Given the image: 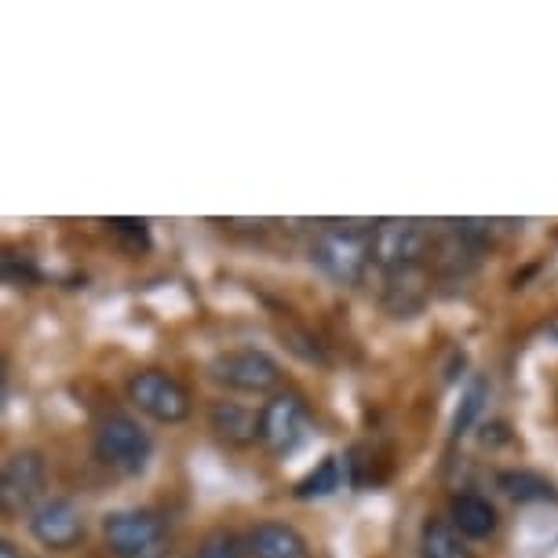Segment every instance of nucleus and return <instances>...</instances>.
<instances>
[{"mask_svg": "<svg viewBox=\"0 0 558 558\" xmlns=\"http://www.w3.org/2000/svg\"><path fill=\"white\" fill-rule=\"evenodd\" d=\"M311 259L318 263L325 278L340 281V286H357L373 263V230L347 223L322 227L311 241Z\"/></svg>", "mask_w": 558, "mask_h": 558, "instance_id": "obj_1", "label": "nucleus"}, {"mask_svg": "<svg viewBox=\"0 0 558 558\" xmlns=\"http://www.w3.org/2000/svg\"><path fill=\"white\" fill-rule=\"evenodd\" d=\"M96 457L118 475H143L154 457V438L129 413H110L96 427Z\"/></svg>", "mask_w": 558, "mask_h": 558, "instance_id": "obj_2", "label": "nucleus"}, {"mask_svg": "<svg viewBox=\"0 0 558 558\" xmlns=\"http://www.w3.org/2000/svg\"><path fill=\"white\" fill-rule=\"evenodd\" d=\"M102 541L113 558H165L168 525L161 514L146 508L110 511L102 519Z\"/></svg>", "mask_w": 558, "mask_h": 558, "instance_id": "obj_3", "label": "nucleus"}, {"mask_svg": "<svg viewBox=\"0 0 558 558\" xmlns=\"http://www.w3.org/2000/svg\"><path fill=\"white\" fill-rule=\"evenodd\" d=\"M129 402L157 424H183L191 416V391L165 368H140L124 384Z\"/></svg>", "mask_w": 558, "mask_h": 558, "instance_id": "obj_4", "label": "nucleus"}, {"mask_svg": "<svg viewBox=\"0 0 558 558\" xmlns=\"http://www.w3.org/2000/svg\"><path fill=\"white\" fill-rule=\"evenodd\" d=\"M208 376L238 395H267L281 384V365L256 347H234L208 362Z\"/></svg>", "mask_w": 558, "mask_h": 558, "instance_id": "obj_5", "label": "nucleus"}, {"mask_svg": "<svg viewBox=\"0 0 558 558\" xmlns=\"http://www.w3.org/2000/svg\"><path fill=\"white\" fill-rule=\"evenodd\" d=\"M311 427L307 405H303L300 395L281 391L274 395L267 405L259 409V441L267 446L274 457H289L303 446Z\"/></svg>", "mask_w": 558, "mask_h": 558, "instance_id": "obj_6", "label": "nucleus"}, {"mask_svg": "<svg viewBox=\"0 0 558 558\" xmlns=\"http://www.w3.org/2000/svg\"><path fill=\"white\" fill-rule=\"evenodd\" d=\"M427 248L424 227L413 219H380L373 227V263L387 274L413 270Z\"/></svg>", "mask_w": 558, "mask_h": 558, "instance_id": "obj_7", "label": "nucleus"}, {"mask_svg": "<svg viewBox=\"0 0 558 558\" xmlns=\"http://www.w3.org/2000/svg\"><path fill=\"white\" fill-rule=\"evenodd\" d=\"M29 533L48 551H70L84 536V511L70 497H45L29 511Z\"/></svg>", "mask_w": 558, "mask_h": 558, "instance_id": "obj_8", "label": "nucleus"}, {"mask_svg": "<svg viewBox=\"0 0 558 558\" xmlns=\"http://www.w3.org/2000/svg\"><path fill=\"white\" fill-rule=\"evenodd\" d=\"M48 482V463L37 449H19L4 460V475H0V500L8 511L29 508ZM37 508V504H34Z\"/></svg>", "mask_w": 558, "mask_h": 558, "instance_id": "obj_9", "label": "nucleus"}, {"mask_svg": "<svg viewBox=\"0 0 558 558\" xmlns=\"http://www.w3.org/2000/svg\"><path fill=\"white\" fill-rule=\"evenodd\" d=\"M248 558H311L307 536H303L296 525L267 519L256 522L245 536Z\"/></svg>", "mask_w": 558, "mask_h": 558, "instance_id": "obj_10", "label": "nucleus"}, {"mask_svg": "<svg viewBox=\"0 0 558 558\" xmlns=\"http://www.w3.org/2000/svg\"><path fill=\"white\" fill-rule=\"evenodd\" d=\"M449 522L468 536V541H489L500 525L497 508L482 493H457L449 500Z\"/></svg>", "mask_w": 558, "mask_h": 558, "instance_id": "obj_11", "label": "nucleus"}, {"mask_svg": "<svg viewBox=\"0 0 558 558\" xmlns=\"http://www.w3.org/2000/svg\"><path fill=\"white\" fill-rule=\"evenodd\" d=\"M208 424L230 446H252V441H259V413H252L241 402H216L208 409Z\"/></svg>", "mask_w": 558, "mask_h": 558, "instance_id": "obj_12", "label": "nucleus"}, {"mask_svg": "<svg viewBox=\"0 0 558 558\" xmlns=\"http://www.w3.org/2000/svg\"><path fill=\"white\" fill-rule=\"evenodd\" d=\"M420 558H475L463 536L449 519H427L420 525Z\"/></svg>", "mask_w": 558, "mask_h": 558, "instance_id": "obj_13", "label": "nucleus"}, {"mask_svg": "<svg viewBox=\"0 0 558 558\" xmlns=\"http://www.w3.org/2000/svg\"><path fill=\"white\" fill-rule=\"evenodd\" d=\"M497 486L504 489V497H511L514 504H547V500H558L555 482L544 478V475H536V471H530V468L500 471Z\"/></svg>", "mask_w": 558, "mask_h": 558, "instance_id": "obj_14", "label": "nucleus"}, {"mask_svg": "<svg viewBox=\"0 0 558 558\" xmlns=\"http://www.w3.org/2000/svg\"><path fill=\"white\" fill-rule=\"evenodd\" d=\"M343 486V460L340 457H325L307 478L296 482V500H322L332 497Z\"/></svg>", "mask_w": 558, "mask_h": 558, "instance_id": "obj_15", "label": "nucleus"}, {"mask_svg": "<svg viewBox=\"0 0 558 558\" xmlns=\"http://www.w3.org/2000/svg\"><path fill=\"white\" fill-rule=\"evenodd\" d=\"M245 555H248L245 541H241L234 530H223V525L213 533H205L194 551V558H245Z\"/></svg>", "mask_w": 558, "mask_h": 558, "instance_id": "obj_16", "label": "nucleus"}, {"mask_svg": "<svg viewBox=\"0 0 558 558\" xmlns=\"http://www.w3.org/2000/svg\"><path fill=\"white\" fill-rule=\"evenodd\" d=\"M482 398H486V384H475V387H471L468 395H463V409H460V413H457V430H460V427H468L471 420L478 416V409H482Z\"/></svg>", "mask_w": 558, "mask_h": 558, "instance_id": "obj_17", "label": "nucleus"}, {"mask_svg": "<svg viewBox=\"0 0 558 558\" xmlns=\"http://www.w3.org/2000/svg\"><path fill=\"white\" fill-rule=\"evenodd\" d=\"M0 558H23V555H19V547L12 541H4L0 544Z\"/></svg>", "mask_w": 558, "mask_h": 558, "instance_id": "obj_18", "label": "nucleus"}]
</instances>
